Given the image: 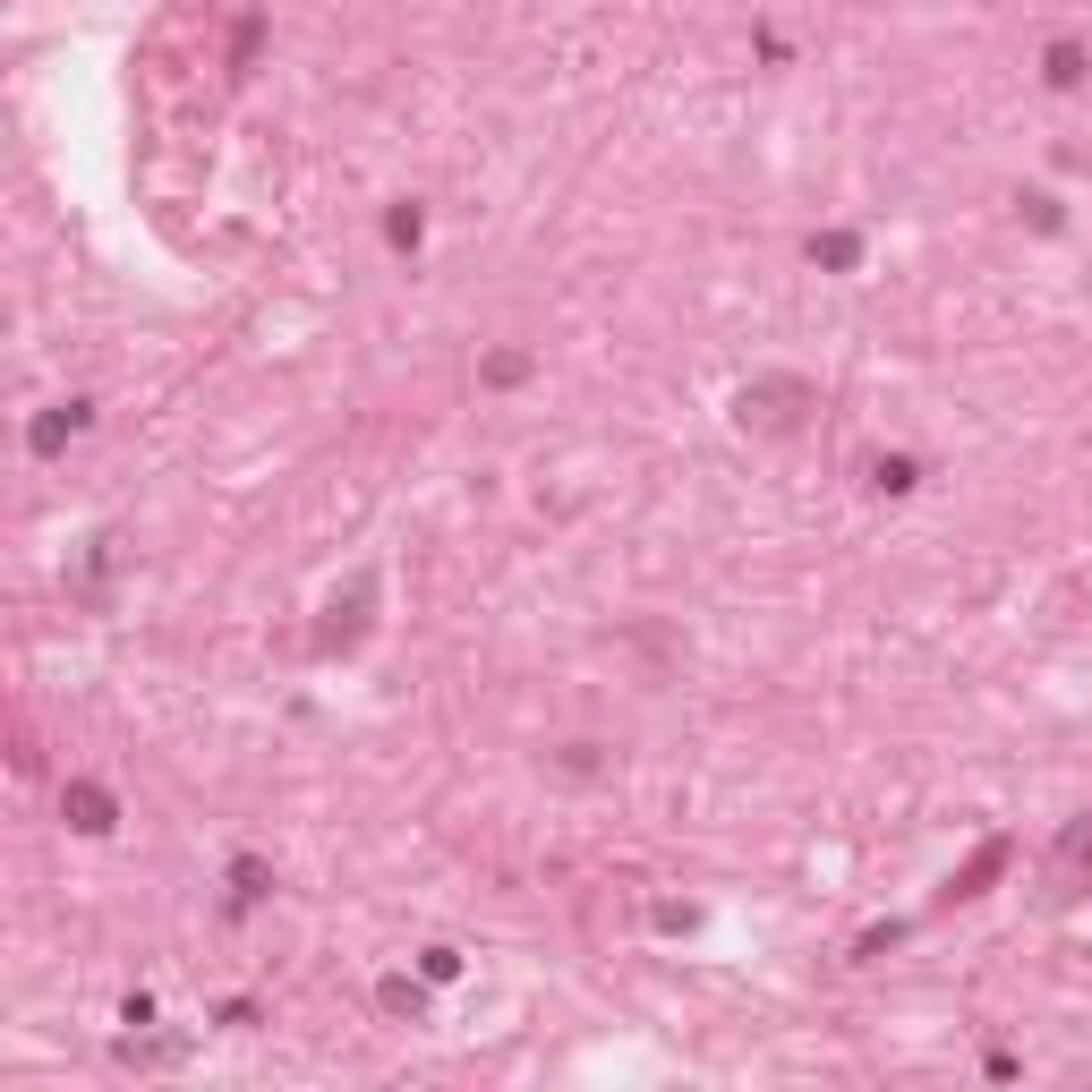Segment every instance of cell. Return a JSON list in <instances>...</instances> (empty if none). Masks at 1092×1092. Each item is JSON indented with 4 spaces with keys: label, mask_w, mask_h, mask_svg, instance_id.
Masks as SVG:
<instances>
[{
    "label": "cell",
    "mask_w": 1092,
    "mask_h": 1092,
    "mask_svg": "<svg viewBox=\"0 0 1092 1092\" xmlns=\"http://www.w3.org/2000/svg\"><path fill=\"white\" fill-rule=\"evenodd\" d=\"M1041 77H1050L1059 95H1067V86H1084V43H1050V52H1041Z\"/></svg>",
    "instance_id": "cell-1"
},
{
    "label": "cell",
    "mask_w": 1092,
    "mask_h": 1092,
    "mask_svg": "<svg viewBox=\"0 0 1092 1092\" xmlns=\"http://www.w3.org/2000/svg\"><path fill=\"white\" fill-rule=\"evenodd\" d=\"M419 1007H427V981H401V973H393V981H384V1016H419Z\"/></svg>",
    "instance_id": "cell-3"
},
{
    "label": "cell",
    "mask_w": 1092,
    "mask_h": 1092,
    "mask_svg": "<svg viewBox=\"0 0 1092 1092\" xmlns=\"http://www.w3.org/2000/svg\"><path fill=\"white\" fill-rule=\"evenodd\" d=\"M69 811H77V828H86V837H103V828H112V803H103L95 785H69Z\"/></svg>",
    "instance_id": "cell-2"
},
{
    "label": "cell",
    "mask_w": 1092,
    "mask_h": 1092,
    "mask_svg": "<svg viewBox=\"0 0 1092 1092\" xmlns=\"http://www.w3.org/2000/svg\"><path fill=\"white\" fill-rule=\"evenodd\" d=\"M419 973H427V981H453V973H462V956H453V948H427V956H419Z\"/></svg>",
    "instance_id": "cell-5"
},
{
    "label": "cell",
    "mask_w": 1092,
    "mask_h": 1092,
    "mask_svg": "<svg viewBox=\"0 0 1092 1092\" xmlns=\"http://www.w3.org/2000/svg\"><path fill=\"white\" fill-rule=\"evenodd\" d=\"M419 231H427L419 205H393V247H419Z\"/></svg>",
    "instance_id": "cell-4"
},
{
    "label": "cell",
    "mask_w": 1092,
    "mask_h": 1092,
    "mask_svg": "<svg viewBox=\"0 0 1092 1092\" xmlns=\"http://www.w3.org/2000/svg\"><path fill=\"white\" fill-rule=\"evenodd\" d=\"M870 479L888 486V495H905V486H913V462H879V470H870Z\"/></svg>",
    "instance_id": "cell-6"
}]
</instances>
